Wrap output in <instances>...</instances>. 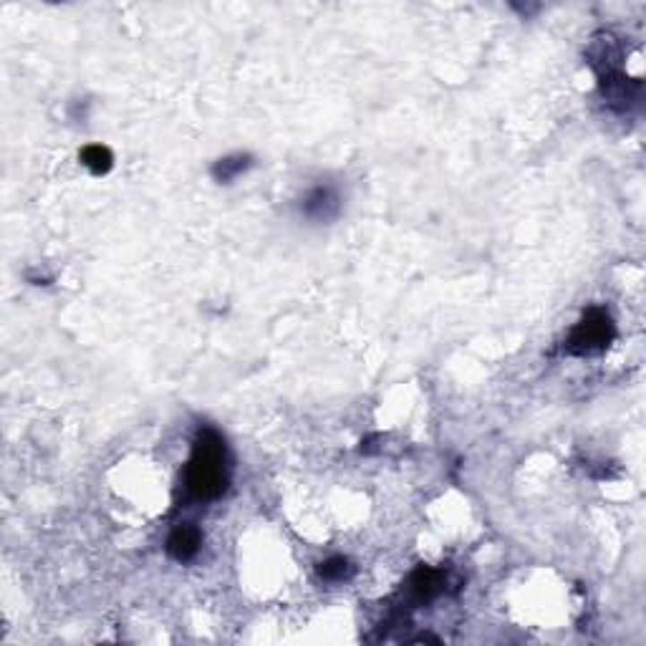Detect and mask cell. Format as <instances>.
Listing matches in <instances>:
<instances>
[{
    "mask_svg": "<svg viewBox=\"0 0 646 646\" xmlns=\"http://www.w3.org/2000/svg\"><path fill=\"white\" fill-rule=\"evenodd\" d=\"M230 482L228 447L215 429H202L194 440V452L185 472L187 493L194 500H215L225 493Z\"/></svg>",
    "mask_w": 646,
    "mask_h": 646,
    "instance_id": "1",
    "label": "cell"
},
{
    "mask_svg": "<svg viewBox=\"0 0 646 646\" xmlns=\"http://www.w3.org/2000/svg\"><path fill=\"white\" fill-rule=\"evenodd\" d=\"M444 591V576H442V571H435V568H419V571H414L412 578H409V596H412V601L417 604H426V601H432L435 596H440Z\"/></svg>",
    "mask_w": 646,
    "mask_h": 646,
    "instance_id": "5",
    "label": "cell"
},
{
    "mask_svg": "<svg viewBox=\"0 0 646 646\" xmlns=\"http://www.w3.org/2000/svg\"><path fill=\"white\" fill-rule=\"evenodd\" d=\"M250 167H253V157L250 154H233V157H225V159H220L218 165L212 167V177L222 182V185H228V182H233L240 175H245Z\"/></svg>",
    "mask_w": 646,
    "mask_h": 646,
    "instance_id": "6",
    "label": "cell"
},
{
    "mask_svg": "<svg viewBox=\"0 0 646 646\" xmlns=\"http://www.w3.org/2000/svg\"><path fill=\"white\" fill-rule=\"evenodd\" d=\"M354 573V565L346 561L344 556H336V558H329L326 564L318 565V576L323 581H331V583H339V581H346V578Z\"/></svg>",
    "mask_w": 646,
    "mask_h": 646,
    "instance_id": "8",
    "label": "cell"
},
{
    "mask_svg": "<svg viewBox=\"0 0 646 646\" xmlns=\"http://www.w3.org/2000/svg\"><path fill=\"white\" fill-rule=\"evenodd\" d=\"M614 339V323L608 314H604L601 308H593L589 311L583 321L578 323L573 333L568 336L565 341V351L571 357H589V354H599L604 351L606 346L611 344Z\"/></svg>",
    "mask_w": 646,
    "mask_h": 646,
    "instance_id": "2",
    "label": "cell"
},
{
    "mask_svg": "<svg viewBox=\"0 0 646 646\" xmlns=\"http://www.w3.org/2000/svg\"><path fill=\"white\" fill-rule=\"evenodd\" d=\"M200 546H202V533L194 525H179L167 540V553L175 561L185 564V561H193L194 556L200 553Z\"/></svg>",
    "mask_w": 646,
    "mask_h": 646,
    "instance_id": "4",
    "label": "cell"
},
{
    "mask_svg": "<svg viewBox=\"0 0 646 646\" xmlns=\"http://www.w3.org/2000/svg\"><path fill=\"white\" fill-rule=\"evenodd\" d=\"M82 162L94 175H104V172H109L111 169V151L107 150V147H99V144H91V147H86V150L82 151Z\"/></svg>",
    "mask_w": 646,
    "mask_h": 646,
    "instance_id": "7",
    "label": "cell"
},
{
    "mask_svg": "<svg viewBox=\"0 0 646 646\" xmlns=\"http://www.w3.org/2000/svg\"><path fill=\"white\" fill-rule=\"evenodd\" d=\"M339 210H341V197L336 193V187H331V185H318V187H314L301 202L303 215L316 222H326L331 220V218H336Z\"/></svg>",
    "mask_w": 646,
    "mask_h": 646,
    "instance_id": "3",
    "label": "cell"
}]
</instances>
